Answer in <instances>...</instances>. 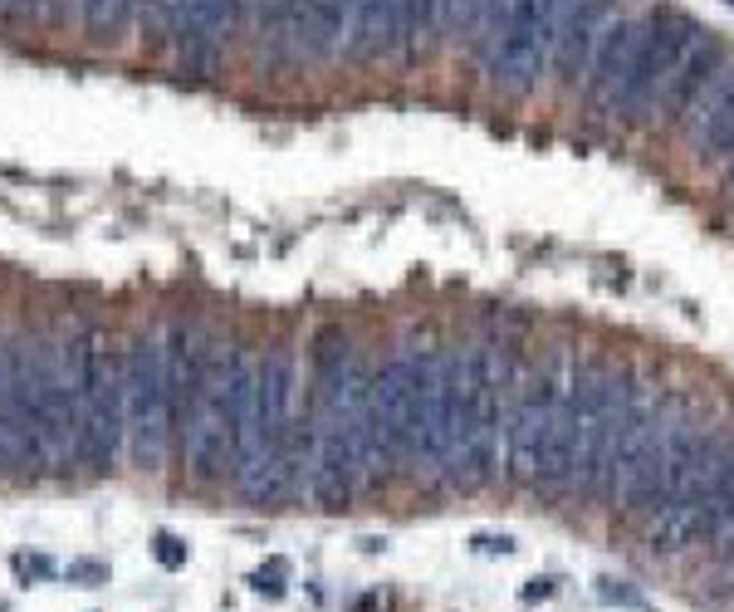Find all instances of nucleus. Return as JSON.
I'll return each instance as SVG.
<instances>
[{
  "instance_id": "nucleus-18",
  "label": "nucleus",
  "mask_w": 734,
  "mask_h": 612,
  "mask_svg": "<svg viewBox=\"0 0 734 612\" xmlns=\"http://www.w3.org/2000/svg\"><path fill=\"white\" fill-rule=\"evenodd\" d=\"M353 30V0H294L289 10V34L309 59H333L348 50Z\"/></svg>"
},
{
  "instance_id": "nucleus-10",
  "label": "nucleus",
  "mask_w": 734,
  "mask_h": 612,
  "mask_svg": "<svg viewBox=\"0 0 734 612\" xmlns=\"http://www.w3.org/2000/svg\"><path fill=\"white\" fill-rule=\"evenodd\" d=\"M701 40V25H695L685 10H652V25H646V40L636 50L627 79H622L617 99L607 103V113L617 118H646L661 108V93H666L671 74L681 69V59L691 54V44Z\"/></svg>"
},
{
  "instance_id": "nucleus-11",
  "label": "nucleus",
  "mask_w": 734,
  "mask_h": 612,
  "mask_svg": "<svg viewBox=\"0 0 734 612\" xmlns=\"http://www.w3.org/2000/svg\"><path fill=\"white\" fill-rule=\"evenodd\" d=\"M548 426V368L539 363L510 397L504 412V475L510 485H539V446Z\"/></svg>"
},
{
  "instance_id": "nucleus-13",
  "label": "nucleus",
  "mask_w": 734,
  "mask_h": 612,
  "mask_svg": "<svg viewBox=\"0 0 734 612\" xmlns=\"http://www.w3.org/2000/svg\"><path fill=\"white\" fill-rule=\"evenodd\" d=\"M416 30H431V0H353L348 54L353 59L396 54Z\"/></svg>"
},
{
  "instance_id": "nucleus-29",
  "label": "nucleus",
  "mask_w": 734,
  "mask_h": 612,
  "mask_svg": "<svg viewBox=\"0 0 734 612\" xmlns=\"http://www.w3.org/2000/svg\"><path fill=\"white\" fill-rule=\"evenodd\" d=\"M471 544L480 549V554H514V539L510 534H475Z\"/></svg>"
},
{
  "instance_id": "nucleus-7",
  "label": "nucleus",
  "mask_w": 734,
  "mask_h": 612,
  "mask_svg": "<svg viewBox=\"0 0 734 612\" xmlns=\"http://www.w3.org/2000/svg\"><path fill=\"white\" fill-rule=\"evenodd\" d=\"M646 402V392L636 387L627 373L617 368H587L577 382V406H583V446H577V480L573 490L583 500H607V475L612 455H617L622 436H627L636 406Z\"/></svg>"
},
{
  "instance_id": "nucleus-12",
  "label": "nucleus",
  "mask_w": 734,
  "mask_h": 612,
  "mask_svg": "<svg viewBox=\"0 0 734 612\" xmlns=\"http://www.w3.org/2000/svg\"><path fill=\"white\" fill-rule=\"evenodd\" d=\"M128 446V392H123V363L108 358L93 397L79 412V461L93 471H108L118 451Z\"/></svg>"
},
{
  "instance_id": "nucleus-33",
  "label": "nucleus",
  "mask_w": 734,
  "mask_h": 612,
  "mask_svg": "<svg viewBox=\"0 0 734 612\" xmlns=\"http://www.w3.org/2000/svg\"><path fill=\"white\" fill-rule=\"evenodd\" d=\"M44 0H10V10H40Z\"/></svg>"
},
{
  "instance_id": "nucleus-27",
  "label": "nucleus",
  "mask_w": 734,
  "mask_h": 612,
  "mask_svg": "<svg viewBox=\"0 0 734 612\" xmlns=\"http://www.w3.org/2000/svg\"><path fill=\"white\" fill-rule=\"evenodd\" d=\"M710 554H715L720 563H729V569H734V505L725 510V520H720V530L710 534Z\"/></svg>"
},
{
  "instance_id": "nucleus-8",
  "label": "nucleus",
  "mask_w": 734,
  "mask_h": 612,
  "mask_svg": "<svg viewBox=\"0 0 734 612\" xmlns=\"http://www.w3.org/2000/svg\"><path fill=\"white\" fill-rule=\"evenodd\" d=\"M480 50L495 89L514 99L534 93L553 64V0H495Z\"/></svg>"
},
{
  "instance_id": "nucleus-19",
  "label": "nucleus",
  "mask_w": 734,
  "mask_h": 612,
  "mask_svg": "<svg viewBox=\"0 0 734 612\" xmlns=\"http://www.w3.org/2000/svg\"><path fill=\"white\" fill-rule=\"evenodd\" d=\"M691 138L701 148L705 162H725L734 167V69H725L715 83L705 89V99L691 108Z\"/></svg>"
},
{
  "instance_id": "nucleus-2",
  "label": "nucleus",
  "mask_w": 734,
  "mask_h": 612,
  "mask_svg": "<svg viewBox=\"0 0 734 612\" xmlns=\"http://www.w3.org/2000/svg\"><path fill=\"white\" fill-rule=\"evenodd\" d=\"M441 387H446V485L485 490L500 475L504 412H510V368L495 348H441Z\"/></svg>"
},
{
  "instance_id": "nucleus-5",
  "label": "nucleus",
  "mask_w": 734,
  "mask_h": 612,
  "mask_svg": "<svg viewBox=\"0 0 734 612\" xmlns=\"http://www.w3.org/2000/svg\"><path fill=\"white\" fill-rule=\"evenodd\" d=\"M15 412H20V465L79 461V402L59 348L30 343L20 353Z\"/></svg>"
},
{
  "instance_id": "nucleus-32",
  "label": "nucleus",
  "mask_w": 734,
  "mask_h": 612,
  "mask_svg": "<svg viewBox=\"0 0 734 612\" xmlns=\"http://www.w3.org/2000/svg\"><path fill=\"white\" fill-rule=\"evenodd\" d=\"M446 15H451V0H431V30H446Z\"/></svg>"
},
{
  "instance_id": "nucleus-30",
  "label": "nucleus",
  "mask_w": 734,
  "mask_h": 612,
  "mask_svg": "<svg viewBox=\"0 0 734 612\" xmlns=\"http://www.w3.org/2000/svg\"><path fill=\"white\" fill-rule=\"evenodd\" d=\"M15 573L20 579H44V573H50V559H40V554H15Z\"/></svg>"
},
{
  "instance_id": "nucleus-26",
  "label": "nucleus",
  "mask_w": 734,
  "mask_h": 612,
  "mask_svg": "<svg viewBox=\"0 0 734 612\" xmlns=\"http://www.w3.org/2000/svg\"><path fill=\"white\" fill-rule=\"evenodd\" d=\"M138 15H142V25H152V30L172 34V15H176V0H138Z\"/></svg>"
},
{
  "instance_id": "nucleus-24",
  "label": "nucleus",
  "mask_w": 734,
  "mask_h": 612,
  "mask_svg": "<svg viewBox=\"0 0 734 612\" xmlns=\"http://www.w3.org/2000/svg\"><path fill=\"white\" fill-rule=\"evenodd\" d=\"M597 598H603V603H617V607H632V612H652V607H646V598L636 593L632 583H622V579H597Z\"/></svg>"
},
{
  "instance_id": "nucleus-20",
  "label": "nucleus",
  "mask_w": 734,
  "mask_h": 612,
  "mask_svg": "<svg viewBox=\"0 0 734 612\" xmlns=\"http://www.w3.org/2000/svg\"><path fill=\"white\" fill-rule=\"evenodd\" d=\"M15 382H20V348L0 343V471L20 465V412H15Z\"/></svg>"
},
{
  "instance_id": "nucleus-31",
  "label": "nucleus",
  "mask_w": 734,
  "mask_h": 612,
  "mask_svg": "<svg viewBox=\"0 0 734 612\" xmlns=\"http://www.w3.org/2000/svg\"><path fill=\"white\" fill-rule=\"evenodd\" d=\"M544 598H553V579H529L524 583V603H544Z\"/></svg>"
},
{
  "instance_id": "nucleus-34",
  "label": "nucleus",
  "mask_w": 734,
  "mask_h": 612,
  "mask_svg": "<svg viewBox=\"0 0 734 612\" xmlns=\"http://www.w3.org/2000/svg\"><path fill=\"white\" fill-rule=\"evenodd\" d=\"M725 5H734V0H725Z\"/></svg>"
},
{
  "instance_id": "nucleus-6",
  "label": "nucleus",
  "mask_w": 734,
  "mask_h": 612,
  "mask_svg": "<svg viewBox=\"0 0 734 612\" xmlns=\"http://www.w3.org/2000/svg\"><path fill=\"white\" fill-rule=\"evenodd\" d=\"M255 373L260 363L245 348H225V353L211 358L201 392L186 412V465L196 480L225 475V465L235 455V426L255 402Z\"/></svg>"
},
{
  "instance_id": "nucleus-9",
  "label": "nucleus",
  "mask_w": 734,
  "mask_h": 612,
  "mask_svg": "<svg viewBox=\"0 0 734 612\" xmlns=\"http://www.w3.org/2000/svg\"><path fill=\"white\" fill-rule=\"evenodd\" d=\"M123 392H128V451L142 471H162L172 446V382H167V353L157 339H138L123 358Z\"/></svg>"
},
{
  "instance_id": "nucleus-22",
  "label": "nucleus",
  "mask_w": 734,
  "mask_h": 612,
  "mask_svg": "<svg viewBox=\"0 0 734 612\" xmlns=\"http://www.w3.org/2000/svg\"><path fill=\"white\" fill-rule=\"evenodd\" d=\"M490 10H495V0H451L446 30H455L461 40L480 44L485 40V25H490Z\"/></svg>"
},
{
  "instance_id": "nucleus-23",
  "label": "nucleus",
  "mask_w": 734,
  "mask_h": 612,
  "mask_svg": "<svg viewBox=\"0 0 734 612\" xmlns=\"http://www.w3.org/2000/svg\"><path fill=\"white\" fill-rule=\"evenodd\" d=\"M250 588L264 598H284V588H289V563L284 559H270V563H260L255 573H250Z\"/></svg>"
},
{
  "instance_id": "nucleus-28",
  "label": "nucleus",
  "mask_w": 734,
  "mask_h": 612,
  "mask_svg": "<svg viewBox=\"0 0 734 612\" xmlns=\"http://www.w3.org/2000/svg\"><path fill=\"white\" fill-rule=\"evenodd\" d=\"M64 579L74 588H99V583H108V569H103V563H93V559H83V563H69Z\"/></svg>"
},
{
  "instance_id": "nucleus-16",
  "label": "nucleus",
  "mask_w": 734,
  "mask_h": 612,
  "mask_svg": "<svg viewBox=\"0 0 734 612\" xmlns=\"http://www.w3.org/2000/svg\"><path fill=\"white\" fill-rule=\"evenodd\" d=\"M646 25H652V15H612L607 20V30H603V40H597V50H593V64H587V99H593L597 108H607L612 99H617V89H622V79H627V69H632V59L636 50H642V40H646Z\"/></svg>"
},
{
  "instance_id": "nucleus-14",
  "label": "nucleus",
  "mask_w": 734,
  "mask_h": 612,
  "mask_svg": "<svg viewBox=\"0 0 734 612\" xmlns=\"http://www.w3.org/2000/svg\"><path fill=\"white\" fill-rule=\"evenodd\" d=\"M612 20V0H553V69L577 83L593 64V50Z\"/></svg>"
},
{
  "instance_id": "nucleus-3",
  "label": "nucleus",
  "mask_w": 734,
  "mask_h": 612,
  "mask_svg": "<svg viewBox=\"0 0 734 612\" xmlns=\"http://www.w3.org/2000/svg\"><path fill=\"white\" fill-rule=\"evenodd\" d=\"M299 412V358L289 348H270L255 373V402L235 426V485L250 505H274L304 485V441L294 426Z\"/></svg>"
},
{
  "instance_id": "nucleus-17",
  "label": "nucleus",
  "mask_w": 734,
  "mask_h": 612,
  "mask_svg": "<svg viewBox=\"0 0 734 612\" xmlns=\"http://www.w3.org/2000/svg\"><path fill=\"white\" fill-rule=\"evenodd\" d=\"M715 74H725V44H720L715 34L701 30V40L691 44V54H685L681 69L671 74V83H666V93H661V108H656V113L666 118V123H681V118L705 99V89L715 83Z\"/></svg>"
},
{
  "instance_id": "nucleus-15",
  "label": "nucleus",
  "mask_w": 734,
  "mask_h": 612,
  "mask_svg": "<svg viewBox=\"0 0 734 612\" xmlns=\"http://www.w3.org/2000/svg\"><path fill=\"white\" fill-rule=\"evenodd\" d=\"M235 20H240L235 0H176L172 34L182 44V64L196 74H211L215 59H221V40Z\"/></svg>"
},
{
  "instance_id": "nucleus-25",
  "label": "nucleus",
  "mask_w": 734,
  "mask_h": 612,
  "mask_svg": "<svg viewBox=\"0 0 734 612\" xmlns=\"http://www.w3.org/2000/svg\"><path fill=\"white\" fill-rule=\"evenodd\" d=\"M152 554H157V563H162V569H182V563L191 559V544H186V539H176V534H157V539H152Z\"/></svg>"
},
{
  "instance_id": "nucleus-1",
  "label": "nucleus",
  "mask_w": 734,
  "mask_h": 612,
  "mask_svg": "<svg viewBox=\"0 0 734 612\" xmlns=\"http://www.w3.org/2000/svg\"><path fill=\"white\" fill-rule=\"evenodd\" d=\"M372 382H377V373L348 343V333L323 329L314 343V416H309V461H304V490L323 510H343L387 465L377 441Z\"/></svg>"
},
{
  "instance_id": "nucleus-4",
  "label": "nucleus",
  "mask_w": 734,
  "mask_h": 612,
  "mask_svg": "<svg viewBox=\"0 0 734 612\" xmlns=\"http://www.w3.org/2000/svg\"><path fill=\"white\" fill-rule=\"evenodd\" d=\"M377 406V441L387 465H426L446 471V387H441V353L396 348L372 382Z\"/></svg>"
},
{
  "instance_id": "nucleus-21",
  "label": "nucleus",
  "mask_w": 734,
  "mask_h": 612,
  "mask_svg": "<svg viewBox=\"0 0 734 612\" xmlns=\"http://www.w3.org/2000/svg\"><path fill=\"white\" fill-rule=\"evenodd\" d=\"M138 10V0H79V15L99 40H113L118 30L128 25V15Z\"/></svg>"
}]
</instances>
